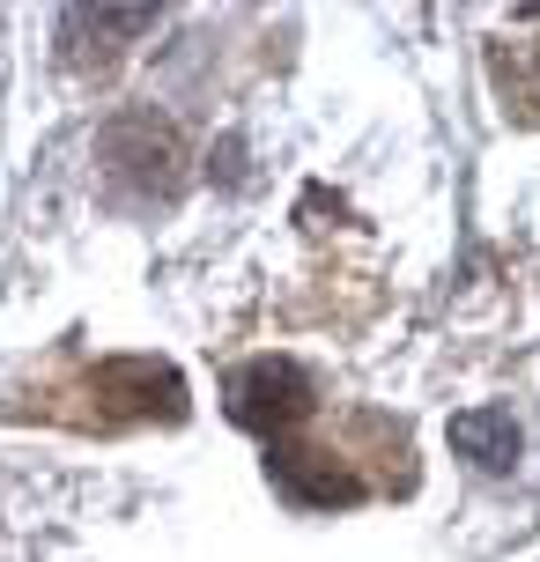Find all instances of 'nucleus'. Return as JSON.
<instances>
[{"mask_svg": "<svg viewBox=\"0 0 540 562\" xmlns=\"http://www.w3.org/2000/svg\"><path fill=\"white\" fill-rule=\"evenodd\" d=\"M267 481L296 510H348L370 496H407L415 488V445L400 422L348 407V415H334V429L304 422L296 437L267 445Z\"/></svg>", "mask_w": 540, "mask_h": 562, "instance_id": "nucleus-1", "label": "nucleus"}, {"mask_svg": "<svg viewBox=\"0 0 540 562\" xmlns=\"http://www.w3.org/2000/svg\"><path fill=\"white\" fill-rule=\"evenodd\" d=\"M37 415L75 422V429H126V422H185V378L156 356H104L75 363L67 378L37 385Z\"/></svg>", "mask_w": 540, "mask_h": 562, "instance_id": "nucleus-2", "label": "nucleus"}, {"mask_svg": "<svg viewBox=\"0 0 540 562\" xmlns=\"http://www.w3.org/2000/svg\"><path fill=\"white\" fill-rule=\"evenodd\" d=\"M318 407H326L318 378L304 363H289V356H259V363H245L229 378V415L245 422V429H259L267 445H282L304 422H318Z\"/></svg>", "mask_w": 540, "mask_h": 562, "instance_id": "nucleus-3", "label": "nucleus"}, {"mask_svg": "<svg viewBox=\"0 0 540 562\" xmlns=\"http://www.w3.org/2000/svg\"><path fill=\"white\" fill-rule=\"evenodd\" d=\"M97 164H104V178H112V193H126V200H171L185 148H178L171 126H156L148 112H126V119L104 126Z\"/></svg>", "mask_w": 540, "mask_h": 562, "instance_id": "nucleus-4", "label": "nucleus"}, {"mask_svg": "<svg viewBox=\"0 0 540 562\" xmlns=\"http://www.w3.org/2000/svg\"><path fill=\"white\" fill-rule=\"evenodd\" d=\"M452 445L482 467V474H511L518 467V422L511 407H474V415L452 422Z\"/></svg>", "mask_w": 540, "mask_h": 562, "instance_id": "nucleus-5", "label": "nucleus"}, {"mask_svg": "<svg viewBox=\"0 0 540 562\" xmlns=\"http://www.w3.org/2000/svg\"><path fill=\"white\" fill-rule=\"evenodd\" d=\"M488 67H496V89H504V112L526 119V126H540V37L496 45Z\"/></svg>", "mask_w": 540, "mask_h": 562, "instance_id": "nucleus-6", "label": "nucleus"}]
</instances>
